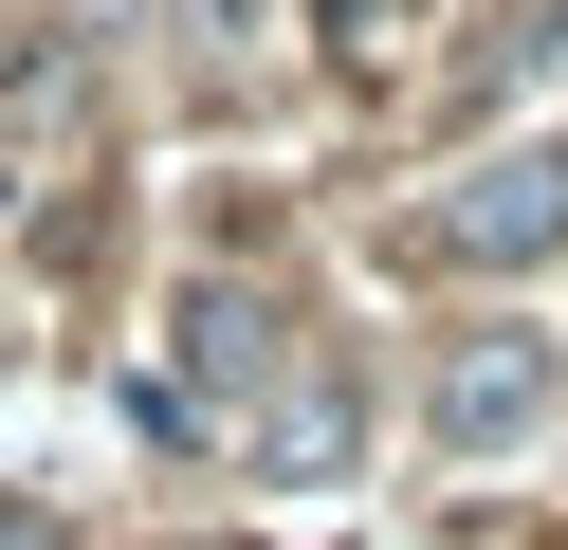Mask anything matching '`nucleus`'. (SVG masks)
Instances as JSON below:
<instances>
[{"label":"nucleus","instance_id":"nucleus-3","mask_svg":"<svg viewBox=\"0 0 568 550\" xmlns=\"http://www.w3.org/2000/svg\"><path fill=\"white\" fill-rule=\"evenodd\" d=\"M239 19H257V0H184V37H202V56H239Z\"/></svg>","mask_w":568,"mask_h":550},{"label":"nucleus","instance_id":"nucleus-1","mask_svg":"<svg viewBox=\"0 0 568 550\" xmlns=\"http://www.w3.org/2000/svg\"><path fill=\"white\" fill-rule=\"evenodd\" d=\"M404 257H440V276H531V257H568V147H495V166H458L440 202L404 220Z\"/></svg>","mask_w":568,"mask_h":550},{"label":"nucleus","instance_id":"nucleus-4","mask_svg":"<svg viewBox=\"0 0 568 550\" xmlns=\"http://www.w3.org/2000/svg\"><path fill=\"white\" fill-rule=\"evenodd\" d=\"M385 19H404V0H331V37H385Z\"/></svg>","mask_w":568,"mask_h":550},{"label":"nucleus","instance_id":"nucleus-2","mask_svg":"<svg viewBox=\"0 0 568 550\" xmlns=\"http://www.w3.org/2000/svg\"><path fill=\"white\" fill-rule=\"evenodd\" d=\"M550 386H568L550 330H458V349L422 367V422L440 440H514V422H550Z\"/></svg>","mask_w":568,"mask_h":550}]
</instances>
